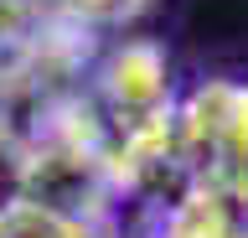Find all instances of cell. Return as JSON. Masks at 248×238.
Masks as SVG:
<instances>
[{
    "instance_id": "obj_2",
    "label": "cell",
    "mask_w": 248,
    "mask_h": 238,
    "mask_svg": "<svg viewBox=\"0 0 248 238\" xmlns=\"http://www.w3.org/2000/svg\"><path fill=\"white\" fill-rule=\"evenodd\" d=\"M98 109L108 119V135L150 119H166L170 109V63L155 42H124L98 73Z\"/></svg>"
},
{
    "instance_id": "obj_3",
    "label": "cell",
    "mask_w": 248,
    "mask_h": 238,
    "mask_svg": "<svg viewBox=\"0 0 248 238\" xmlns=\"http://www.w3.org/2000/svg\"><path fill=\"white\" fill-rule=\"evenodd\" d=\"M57 11H67V16L78 21H88V26H98V21H124V16H135L145 0H52Z\"/></svg>"
},
{
    "instance_id": "obj_1",
    "label": "cell",
    "mask_w": 248,
    "mask_h": 238,
    "mask_svg": "<svg viewBox=\"0 0 248 238\" xmlns=\"http://www.w3.org/2000/svg\"><path fill=\"white\" fill-rule=\"evenodd\" d=\"M176 135H181L186 166L197 171V181L222 171L228 160L248 156V78L197 83L176 109Z\"/></svg>"
}]
</instances>
